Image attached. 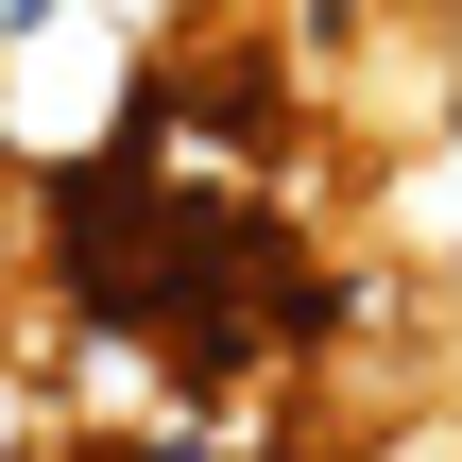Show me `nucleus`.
Returning a JSON list of instances; mask_svg holds the SVG:
<instances>
[{"instance_id": "f257e3e1", "label": "nucleus", "mask_w": 462, "mask_h": 462, "mask_svg": "<svg viewBox=\"0 0 462 462\" xmlns=\"http://www.w3.org/2000/svg\"><path fill=\"white\" fill-rule=\"evenodd\" d=\"M51 462H137V446H51Z\"/></svg>"}]
</instances>
